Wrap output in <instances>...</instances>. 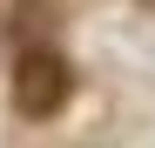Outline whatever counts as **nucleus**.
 Wrapping results in <instances>:
<instances>
[{
  "label": "nucleus",
  "mask_w": 155,
  "mask_h": 148,
  "mask_svg": "<svg viewBox=\"0 0 155 148\" xmlns=\"http://www.w3.org/2000/svg\"><path fill=\"white\" fill-rule=\"evenodd\" d=\"M68 94H74V74H68V61L54 47H20V61H14V108L27 121H47V114L68 108Z\"/></svg>",
  "instance_id": "f257e3e1"
}]
</instances>
